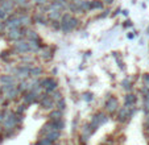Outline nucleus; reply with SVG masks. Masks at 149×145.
I'll use <instances>...</instances> for the list:
<instances>
[{"instance_id":"13","label":"nucleus","mask_w":149,"mask_h":145,"mask_svg":"<svg viewBox=\"0 0 149 145\" xmlns=\"http://www.w3.org/2000/svg\"><path fill=\"white\" fill-rule=\"evenodd\" d=\"M1 8H3L7 13L12 12V9H13V1H12V0H3V1H1Z\"/></svg>"},{"instance_id":"33","label":"nucleus","mask_w":149,"mask_h":145,"mask_svg":"<svg viewBox=\"0 0 149 145\" xmlns=\"http://www.w3.org/2000/svg\"><path fill=\"white\" fill-rule=\"evenodd\" d=\"M144 81H145L146 84H149V74H145V75H144Z\"/></svg>"},{"instance_id":"14","label":"nucleus","mask_w":149,"mask_h":145,"mask_svg":"<svg viewBox=\"0 0 149 145\" xmlns=\"http://www.w3.org/2000/svg\"><path fill=\"white\" fill-rule=\"evenodd\" d=\"M136 103V96L133 94H128L125 95V106H133Z\"/></svg>"},{"instance_id":"36","label":"nucleus","mask_w":149,"mask_h":145,"mask_svg":"<svg viewBox=\"0 0 149 145\" xmlns=\"http://www.w3.org/2000/svg\"><path fill=\"white\" fill-rule=\"evenodd\" d=\"M106 1H107L108 4H111V3H112V1H113V0H106Z\"/></svg>"},{"instance_id":"10","label":"nucleus","mask_w":149,"mask_h":145,"mask_svg":"<svg viewBox=\"0 0 149 145\" xmlns=\"http://www.w3.org/2000/svg\"><path fill=\"white\" fill-rule=\"evenodd\" d=\"M8 36H9V38H11V40H15V41H17V40H20L21 37L24 36V33L20 31L19 28H16V29H11Z\"/></svg>"},{"instance_id":"20","label":"nucleus","mask_w":149,"mask_h":145,"mask_svg":"<svg viewBox=\"0 0 149 145\" xmlns=\"http://www.w3.org/2000/svg\"><path fill=\"white\" fill-rule=\"evenodd\" d=\"M90 7H91V9H102L103 8V4L100 1H90Z\"/></svg>"},{"instance_id":"35","label":"nucleus","mask_w":149,"mask_h":145,"mask_svg":"<svg viewBox=\"0 0 149 145\" xmlns=\"http://www.w3.org/2000/svg\"><path fill=\"white\" fill-rule=\"evenodd\" d=\"M148 124H149V117L146 119V121H145V125H148Z\"/></svg>"},{"instance_id":"3","label":"nucleus","mask_w":149,"mask_h":145,"mask_svg":"<svg viewBox=\"0 0 149 145\" xmlns=\"http://www.w3.org/2000/svg\"><path fill=\"white\" fill-rule=\"evenodd\" d=\"M40 84H41V87L45 90L46 92H53L54 90L57 89V82L54 81V79H52V78L44 79V81H42Z\"/></svg>"},{"instance_id":"26","label":"nucleus","mask_w":149,"mask_h":145,"mask_svg":"<svg viewBox=\"0 0 149 145\" xmlns=\"http://www.w3.org/2000/svg\"><path fill=\"white\" fill-rule=\"evenodd\" d=\"M7 16H8V13H7L3 8H0V20H6Z\"/></svg>"},{"instance_id":"34","label":"nucleus","mask_w":149,"mask_h":145,"mask_svg":"<svg viewBox=\"0 0 149 145\" xmlns=\"http://www.w3.org/2000/svg\"><path fill=\"white\" fill-rule=\"evenodd\" d=\"M37 3H38V4H42V3L45 4V3H46V0H37Z\"/></svg>"},{"instance_id":"29","label":"nucleus","mask_w":149,"mask_h":145,"mask_svg":"<svg viewBox=\"0 0 149 145\" xmlns=\"http://www.w3.org/2000/svg\"><path fill=\"white\" fill-rule=\"evenodd\" d=\"M26 89H28V84H26L25 82H23V83L20 84V87H19V90H20V91H25Z\"/></svg>"},{"instance_id":"27","label":"nucleus","mask_w":149,"mask_h":145,"mask_svg":"<svg viewBox=\"0 0 149 145\" xmlns=\"http://www.w3.org/2000/svg\"><path fill=\"white\" fill-rule=\"evenodd\" d=\"M83 99H84V100H87V102L93 100V94H91V92H87V94H84V95H83Z\"/></svg>"},{"instance_id":"24","label":"nucleus","mask_w":149,"mask_h":145,"mask_svg":"<svg viewBox=\"0 0 149 145\" xmlns=\"http://www.w3.org/2000/svg\"><path fill=\"white\" fill-rule=\"evenodd\" d=\"M34 20H36L38 24H46V22H45V17L42 16V15H37V16H34Z\"/></svg>"},{"instance_id":"1","label":"nucleus","mask_w":149,"mask_h":145,"mask_svg":"<svg viewBox=\"0 0 149 145\" xmlns=\"http://www.w3.org/2000/svg\"><path fill=\"white\" fill-rule=\"evenodd\" d=\"M78 25V20L75 17H71L70 15H65L62 17V31L70 32Z\"/></svg>"},{"instance_id":"39","label":"nucleus","mask_w":149,"mask_h":145,"mask_svg":"<svg viewBox=\"0 0 149 145\" xmlns=\"http://www.w3.org/2000/svg\"><path fill=\"white\" fill-rule=\"evenodd\" d=\"M148 133H149V131H148Z\"/></svg>"},{"instance_id":"8","label":"nucleus","mask_w":149,"mask_h":145,"mask_svg":"<svg viewBox=\"0 0 149 145\" xmlns=\"http://www.w3.org/2000/svg\"><path fill=\"white\" fill-rule=\"evenodd\" d=\"M6 25L8 26L9 29H16V28H20V25H21V20L17 19V17H12V19L7 20Z\"/></svg>"},{"instance_id":"23","label":"nucleus","mask_w":149,"mask_h":145,"mask_svg":"<svg viewBox=\"0 0 149 145\" xmlns=\"http://www.w3.org/2000/svg\"><path fill=\"white\" fill-rule=\"evenodd\" d=\"M26 36H28L31 40H34V41H38V40H40L38 36H37V33H36V32H33V31H29L28 33H26Z\"/></svg>"},{"instance_id":"12","label":"nucleus","mask_w":149,"mask_h":145,"mask_svg":"<svg viewBox=\"0 0 149 145\" xmlns=\"http://www.w3.org/2000/svg\"><path fill=\"white\" fill-rule=\"evenodd\" d=\"M54 106L53 103V98H50V96H44V99H42L41 102V107L42 108H52V107Z\"/></svg>"},{"instance_id":"25","label":"nucleus","mask_w":149,"mask_h":145,"mask_svg":"<svg viewBox=\"0 0 149 145\" xmlns=\"http://www.w3.org/2000/svg\"><path fill=\"white\" fill-rule=\"evenodd\" d=\"M121 84H123V87L125 90H131V87H132V86H131V82L128 81V79H124V81L121 82Z\"/></svg>"},{"instance_id":"9","label":"nucleus","mask_w":149,"mask_h":145,"mask_svg":"<svg viewBox=\"0 0 149 145\" xmlns=\"http://www.w3.org/2000/svg\"><path fill=\"white\" fill-rule=\"evenodd\" d=\"M59 136H61V132H59L58 129H54V128H53V129H50V131H49L48 133L45 135L46 139H49L52 142H54L56 140H58V139H59Z\"/></svg>"},{"instance_id":"28","label":"nucleus","mask_w":149,"mask_h":145,"mask_svg":"<svg viewBox=\"0 0 149 145\" xmlns=\"http://www.w3.org/2000/svg\"><path fill=\"white\" fill-rule=\"evenodd\" d=\"M59 16V12L58 11H52L50 12V15H49V17H50V19H57V17H58Z\"/></svg>"},{"instance_id":"16","label":"nucleus","mask_w":149,"mask_h":145,"mask_svg":"<svg viewBox=\"0 0 149 145\" xmlns=\"http://www.w3.org/2000/svg\"><path fill=\"white\" fill-rule=\"evenodd\" d=\"M0 82L4 84H11V83H13V78L11 75H1L0 77Z\"/></svg>"},{"instance_id":"38","label":"nucleus","mask_w":149,"mask_h":145,"mask_svg":"<svg viewBox=\"0 0 149 145\" xmlns=\"http://www.w3.org/2000/svg\"><path fill=\"white\" fill-rule=\"evenodd\" d=\"M146 32H148V34H149V26H148V29H146Z\"/></svg>"},{"instance_id":"7","label":"nucleus","mask_w":149,"mask_h":145,"mask_svg":"<svg viewBox=\"0 0 149 145\" xmlns=\"http://www.w3.org/2000/svg\"><path fill=\"white\" fill-rule=\"evenodd\" d=\"M15 49H16L17 53H28V52H31V47H29V44L28 42H17L16 45H15Z\"/></svg>"},{"instance_id":"37","label":"nucleus","mask_w":149,"mask_h":145,"mask_svg":"<svg viewBox=\"0 0 149 145\" xmlns=\"http://www.w3.org/2000/svg\"><path fill=\"white\" fill-rule=\"evenodd\" d=\"M1 29H3V24H1V22H0V31H1Z\"/></svg>"},{"instance_id":"31","label":"nucleus","mask_w":149,"mask_h":145,"mask_svg":"<svg viewBox=\"0 0 149 145\" xmlns=\"http://www.w3.org/2000/svg\"><path fill=\"white\" fill-rule=\"evenodd\" d=\"M52 98H53V99H57V100H58V99H61V94H59V92H56V94H54V92H53Z\"/></svg>"},{"instance_id":"15","label":"nucleus","mask_w":149,"mask_h":145,"mask_svg":"<svg viewBox=\"0 0 149 145\" xmlns=\"http://www.w3.org/2000/svg\"><path fill=\"white\" fill-rule=\"evenodd\" d=\"M52 123H53V127H54V128L58 129V131L63 129V127H65V123H63V121H62L61 119H58V120H53Z\"/></svg>"},{"instance_id":"18","label":"nucleus","mask_w":149,"mask_h":145,"mask_svg":"<svg viewBox=\"0 0 149 145\" xmlns=\"http://www.w3.org/2000/svg\"><path fill=\"white\" fill-rule=\"evenodd\" d=\"M61 115H62V112L58 109V111H53V112H52L50 116H49V117H50L52 121H53V120H58V119H61Z\"/></svg>"},{"instance_id":"22","label":"nucleus","mask_w":149,"mask_h":145,"mask_svg":"<svg viewBox=\"0 0 149 145\" xmlns=\"http://www.w3.org/2000/svg\"><path fill=\"white\" fill-rule=\"evenodd\" d=\"M34 145H53V142H52L49 139H46V137H45V139L38 140V141H37Z\"/></svg>"},{"instance_id":"17","label":"nucleus","mask_w":149,"mask_h":145,"mask_svg":"<svg viewBox=\"0 0 149 145\" xmlns=\"http://www.w3.org/2000/svg\"><path fill=\"white\" fill-rule=\"evenodd\" d=\"M17 92H19V90H17L16 87H13V89H12V90H9V91H7V96H8L9 99H13V98H16Z\"/></svg>"},{"instance_id":"32","label":"nucleus","mask_w":149,"mask_h":145,"mask_svg":"<svg viewBox=\"0 0 149 145\" xmlns=\"http://www.w3.org/2000/svg\"><path fill=\"white\" fill-rule=\"evenodd\" d=\"M25 108H26L25 106H19V109H17V112H19V114H20V112H24V111H25Z\"/></svg>"},{"instance_id":"30","label":"nucleus","mask_w":149,"mask_h":145,"mask_svg":"<svg viewBox=\"0 0 149 145\" xmlns=\"http://www.w3.org/2000/svg\"><path fill=\"white\" fill-rule=\"evenodd\" d=\"M16 4H19V6H26V1L25 0H13Z\"/></svg>"},{"instance_id":"5","label":"nucleus","mask_w":149,"mask_h":145,"mask_svg":"<svg viewBox=\"0 0 149 145\" xmlns=\"http://www.w3.org/2000/svg\"><path fill=\"white\" fill-rule=\"evenodd\" d=\"M128 109H130V107H124V108L119 109V114H118V120H119V121H121V123H123V121H125V120L128 119L130 116H132V112L130 114V111H128Z\"/></svg>"},{"instance_id":"19","label":"nucleus","mask_w":149,"mask_h":145,"mask_svg":"<svg viewBox=\"0 0 149 145\" xmlns=\"http://www.w3.org/2000/svg\"><path fill=\"white\" fill-rule=\"evenodd\" d=\"M57 108L59 109V111H62V109H65L66 108V102L65 99H58V102H57Z\"/></svg>"},{"instance_id":"2","label":"nucleus","mask_w":149,"mask_h":145,"mask_svg":"<svg viewBox=\"0 0 149 145\" xmlns=\"http://www.w3.org/2000/svg\"><path fill=\"white\" fill-rule=\"evenodd\" d=\"M106 121H107V116H106L104 114H98V115H95V116H94V120L91 121L90 127H91V129H93V131H95V129H98L99 125L104 124Z\"/></svg>"},{"instance_id":"21","label":"nucleus","mask_w":149,"mask_h":145,"mask_svg":"<svg viewBox=\"0 0 149 145\" xmlns=\"http://www.w3.org/2000/svg\"><path fill=\"white\" fill-rule=\"evenodd\" d=\"M41 72H42V70L40 69V67H34V69H31V70H29V74H31L32 77H38Z\"/></svg>"},{"instance_id":"4","label":"nucleus","mask_w":149,"mask_h":145,"mask_svg":"<svg viewBox=\"0 0 149 145\" xmlns=\"http://www.w3.org/2000/svg\"><path fill=\"white\" fill-rule=\"evenodd\" d=\"M19 121H20V119H17L15 115L11 114L9 116L4 117V127H6V129H12V128H15V125Z\"/></svg>"},{"instance_id":"6","label":"nucleus","mask_w":149,"mask_h":145,"mask_svg":"<svg viewBox=\"0 0 149 145\" xmlns=\"http://www.w3.org/2000/svg\"><path fill=\"white\" fill-rule=\"evenodd\" d=\"M118 107H119V102H118V99L116 98H110L107 100V103H106V108H107V111L108 112H113V111H116L118 109Z\"/></svg>"},{"instance_id":"11","label":"nucleus","mask_w":149,"mask_h":145,"mask_svg":"<svg viewBox=\"0 0 149 145\" xmlns=\"http://www.w3.org/2000/svg\"><path fill=\"white\" fill-rule=\"evenodd\" d=\"M36 100H37V92H34V91L28 92V94H25V96H24V102H25L26 104L34 103Z\"/></svg>"}]
</instances>
